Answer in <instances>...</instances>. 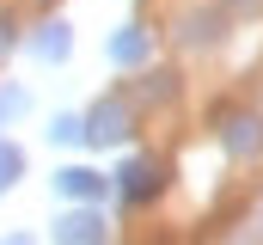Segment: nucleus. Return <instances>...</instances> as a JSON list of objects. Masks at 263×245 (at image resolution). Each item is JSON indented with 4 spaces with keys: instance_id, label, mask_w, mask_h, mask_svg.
<instances>
[{
    "instance_id": "f257e3e1",
    "label": "nucleus",
    "mask_w": 263,
    "mask_h": 245,
    "mask_svg": "<svg viewBox=\"0 0 263 245\" xmlns=\"http://www.w3.org/2000/svg\"><path fill=\"white\" fill-rule=\"evenodd\" d=\"M123 135H129V104H117V98H104V104L86 117V141H92V147H117Z\"/></svg>"
},
{
    "instance_id": "f03ea898",
    "label": "nucleus",
    "mask_w": 263,
    "mask_h": 245,
    "mask_svg": "<svg viewBox=\"0 0 263 245\" xmlns=\"http://www.w3.org/2000/svg\"><path fill=\"white\" fill-rule=\"evenodd\" d=\"M55 245H104V215L98 208H73L55 221Z\"/></svg>"
},
{
    "instance_id": "7ed1b4c3",
    "label": "nucleus",
    "mask_w": 263,
    "mask_h": 245,
    "mask_svg": "<svg viewBox=\"0 0 263 245\" xmlns=\"http://www.w3.org/2000/svg\"><path fill=\"white\" fill-rule=\"evenodd\" d=\"M55 190H62V196H80V202H98L110 184L98 178L92 166H62V172H55Z\"/></svg>"
},
{
    "instance_id": "20e7f679",
    "label": "nucleus",
    "mask_w": 263,
    "mask_h": 245,
    "mask_svg": "<svg viewBox=\"0 0 263 245\" xmlns=\"http://www.w3.org/2000/svg\"><path fill=\"white\" fill-rule=\"evenodd\" d=\"M117 190H123L129 202H147V196H159V166H147V160H129V166L117 172Z\"/></svg>"
},
{
    "instance_id": "39448f33",
    "label": "nucleus",
    "mask_w": 263,
    "mask_h": 245,
    "mask_svg": "<svg viewBox=\"0 0 263 245\" xmlns=\"http://www.w3.org/2000/svg\"><path fill=\"white\" fill-rule=\"evenodd\" d=\"M67 49H73V31H67V19H49V25L31 37V56H37V61H67Z\"/></svg>"
},
{
    "instance_id": "423d86ee",
    "label": "nucleus",
    "mask_w": 263,
    "mask_h": 245,
    "mask_svg": "<svg viewBox=\"0 0 263 245\" xmlns=\"http://www.w3.org/2000/svg\"><path fill=\"white\" fill-rule=\"evenodd\" d=\"M104 49H110V61H117V67H141L153 43H147V31H141V25H123V31H117Z\"/></svg>"
},
{
    "instance_id": "0eeeda50",
    "label": "nucleus",
    "mask_w": 263,
    "mask_h": 245,
    "mask_svg": "<svg viewBox=\"0 0 263 245\" xmlns=\"http://www.w3.org/2000/svg\"><path fill=\"white\" fill-rule=\"evenodd\" d=\"M227 147H233L239 160L263 153V122H251V117H233V122H227Z\"/></svg>"
},
{
    "instance_id": "6e6552de",
    "label": "nucleus",
    "mask_w": 263,
    "mask_h": 245,
    "mask_svg": "<svg viewBox=\"0 0 263 245\" xmlns=\"http://www.w3.org/2000/svg\"><path fill=\"white\" fill-rule=\"evenodd\" d=\"M25 111H31V92H25L18 80H6V86H0V129H6V122H18Z\"/></svg>"
},
{
    "instance_id": "1a4fd4ad",
    "label": "nucleus",
    "mask_w": 263,
    "mask_h": 245,
    "mask_svg": "<svg viewBox=\"0 0 263 245\" xmlns=\"http://www.w3.org/2000/svg\"><path fill=\"white\" fill-rule=\"evenodd\" d=\"M49 141H62V147H67V141H86V117H67V111L49 117Z\"/></svg>"
},
{
    "instance_id": "9d476101",
    "label": "nucleus",
    "mask_w": 263,
    "mask_h": 245,
    "mask_svg": "<svg viewBox=\"0 0 263 245\" xmlns=\"http://www.w3.org/2000/svg\"><path fill=\"white\" fill-rule=\"evenodd\" d=\"M18 178H25V153H18L12 141H0V190H6V184H18Z\"/></svg>"
},
{
    "instance_id": "9b49d317",
    "label": "nucleus",
    "mask_w": 263,
    "mask_h": 245,
    "mask_svg": "<svg viewBox=\"0 0 263 245\" xmlns=\"http://www.w3.org/2000/svg\"><path fill=\"white\" fill-rule=\"evenodd\" d=\"M0 245H31V233H6V239H0Z\"/></svg>"
},
{
    "instance_id": "f8f14e48",
    "label": "nucleus",
    "mask_w": 263,
    "mask_h": 245,
    "mask_svg": "<svg viewBox=\"0 0 263 245\" xmlns=\"http://www.w3.org/2000/svg\"><path fill=\"white\" fill-rule=\"evenodd\" d=\"M6 43H12V25H0V49H6Z\"/></svg>"
}]
</instances>
